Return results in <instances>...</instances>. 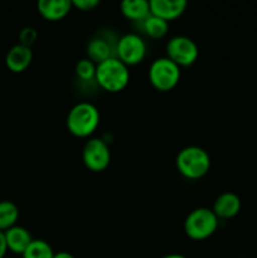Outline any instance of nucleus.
<instances>
[{
    "label": "nucleus",
    "instance_id": "1",
    "mask_svg": "<svg viewBox=\"0 0 257 258\" xmlns=\"http://www.w3.org/2000/svg\"><path fill=\"white\" fill-rule=\"evenodd\" d=\"M67 128L76 138H88L100 125V111L90 102H78L68 111Z\"/></svg>",
    "mask_w": 257,
    "mask_h": 258
},
{
    "label": "nucleus",
    "instance_id": "2",
    "mask_svg": "<svg viewBox=\"0 0 257 258\" xmlns=\"http://www.w3.org/2000/svg\"><path fill=\"white\" fill-rule=\"evenodd\" d=\"M96 82L107 92H120L130 81L128 67L117 57H111L96 66Z\"/></svg>",
    "mask_w": 257,
    "mask_h": 258
},
{
    "label": "nucleus",
    "instance_id": "3",
    "mask_svg": "<svg viewBox=\"0 0 257 258\" xmlns=\"http://www.w3.org/2000/svg\"><path fill=\"white\" fill-rule=\"evenodd\" d=\"M176 169L186 179H201L211 169V156L199 146H185L178 153L175 159Z\"/></svg>",
    "mask_w": 257,
    "mask_h": 258
},
{
    "label": "nucleus",
    "instance_id": "4",
    "mask_svg": "<svg viewBox=\"0 0 257 258\" xmlns=\"http://www.w3.org/2000/svg\"><path fill=\"white\" fill-rule=\"evenodd\" d=\"M219 224L218 217L211 208H196L186 216L184 221V232L194 241H203L213 236Z\"/></svg>",
    "mask_w": 257,
    "mask_h": 258
},
{
    "label": "nucleus",
    "instance_id": "5",
    "mask_svg": "<svg viewBox=\"0 0 257 258\" xmlns=\"http://www.w3.org/2000/svg\"><path fill=\"white\" fill-rule=\"evenodd\" d=\"M180 67L168 57L156 58L149 68V81L151 86L161 92L173 90L180 81Z\"/></svg>",
    "mask_w": 257,
    "mask_h": 258
},
{
    "label": "nucleus",
    "instance_id": "6",
    "mask_svg": "<svg viewBox=\"0 0 257 258\" xmlns=\"http://www.w3.org/2000/svg\"><path fill=\"white\" fill-rule=\"evenodd\" d=\"M166 57L170 58L179 67H189L198 59L199 48L191 38L186 35H175L166 43Z\"/></svg>",
    "mask_w": 257,
    "mask_h": 258
},
{
    "label": "nucleus",
    "instance_id": "7",
    "mask_svg": "<svg viewBox=\"0 0 257 258\" xmlns=\"http://www.w3.org/2000/svg\"><path fill=\"white\" fill-rule=\"evenodd\" d=\"M83 164L91 171H103L111 161V151L107 143L100 138L88 139L82 149Z\"/></svg>",
    "mask_w": 257,
    "mask_h": 258
},
{
    "label": "nucleus",
    "instance_id": "8",
    "mask_svg": "<svg viewBox=\"0 0 257 258\" xmlns=\"http://www.w3.org/2000/svg\"><path fill=\"white\" fill-rule=\"evenodd\" d=\"M116 54L126 66H135L143 62L146 55V43L135 33L123 34L116 44Z\"/></svg>",
    "mask_w": 257,
    "mask_h": 258
},
{
    "label": "nucleus",
    "instance_id": "9",
    "mask_svg": "<svg viewBox=\"0 0 257 258\" xmlns=\"http://www.w3.org/2000/svg\"><path fill=\"white\" fill-rule=\"evenodd\" d=\"M150 13L170 22L180 17L186 9L185 0H150Z\"/></svg>",
    "mask_w": 257,
    "mask_h": 258
},
{
    "label": "nucleus",
    "instance_id": "10",
    "mask_svg": "<svg viewBox=\"0 0 257 258\" xmlns=\"http://www.w3.org/2000/svg\"><path fill=\"white\" fill-rule=\"evenodd\" d=\"M33 60V50L30 47L23 44H15L8 50L5 57V64L9 71L14 73H22L27 70Z\"/></svg>",
    "mask_w": 257,
    "mask_h": 258
},
{
    "label": "nucleus",
    "instance_id": "11",
    "mask_svg": "<svg viewBox=\"0 0 257 258\" xmlns=\"http://www.w3.org/2000/svg\"><path fill=\"white\" fill-rule=\"evenodd\" d=\"M212 211L218 219H231L241 211V199L236 193L224 191L216 198Z\"/></svg>",
    "mask_w": 257,
    "mask_h": 258
},
{
    "label": "nucleus",
    "instance_id": "12",
    "mask_svg": "<svg viewBox=\"0 0 257 258\" xmlns=\"http://www.w3.org/2000/svg\"><path fill=\"white\" fill-rule=\"evenodd\" d=\"M37 8L44 19L57 22L68 15L73 7L71 0H39Z\"/></svg>",
    "mask_w": 257,
    "mask_h": 258
},
{
    "label": "nucleus",
    "instance_id": "13",
    "mask_svg": "<svg viewBox=\"0 0 257 258\" xmlns=\"http://www.w3.org/2000/svg\"><path fill=\"white\" fill-rule=\"evenodd\" d=\"M7 241L8 251L15 254H23L34 238L27 228L20 226H14L4 232Z\"/></svg>",
    "mask_w": 257,
    "mask_h": 258
},
{
    "label": "nucleus",
    "instance_id": "14",
    "mask_svg": "<svg viewBox=\"0 0 257 258\" xmlns=\"http://www.w3.org/2000/svg\"><path fill=\"white\" fill-rule=\"evenodd\" d=\"M121 13L131 20H144L151 14L150 3L148 0H123L120 5Z\"/></svg>",
    "mask_w": 257,
    "mask_h": 258
},
{
    "label": "nucleus",
    "instance_id": "15",
    "mask_svg": "<svg viewBox=\"0 0 257 258\" xmlns=\"http://www.w3.org/2000/svg\"><path fill=\"white\" fill-rule=\"evenodd\" d=\"M113 57L112 49L108 42L103 38H93L87 44V58L96 64Z\"/></svg>",
    "mask_w": 257,
    "mask_h": 258
},
{
    "label": "nucleus",
    "instance_id": "16",
    "mask_svg": "<svg viewBox=\"0 0 257 258\" xmlns=\"http://www.w3.org/2000/svg\"><path fill=\"white\" fill-rule=\"evenodd\" d=\"M18 219H19V208L17 204L10 201L0 202V231L5 232L17 226Z\"/></svg>",
    "mask_w": 257,
    "mask_h": 258
},
{
    "label": "nucleus",
    "instance_id": "17",
    "mask_svg": "<svg viewBox=\"0 0 257 258\" xmlns=\"http://www.w3.org/2000/svg\"><path fill=\"white\" fill-rule=\"evenodd\" d=\"M143 29L146 35H149L153 39H160L165 37L169 30V23L156 15L150 14L143 22Z\"/></svg>",
    "mask_w": 257,
    "mask_h": 258
},
{
    "label": "nucleus",
    "instance_id": "18",
    "mask_svg": "<svg viewBox=\"0 0 257 258\" xmlns=\"http://www.w3.org/2000/svg\"><path fill=\"white\" fill-rule=\"evenodd\" d=\"M55 252L53 251L52 246L44 239H33L32 243L28 246L23 258H53Z\"/></svg>",
    "mask_w": 257,
    "mask_h": 258
},
{
    "label": "nucleus",
    "instance_id": "19",
    "mask_svg": "<svg viewBox=\"0 0 257 258\" xmlns=\"http://www.w3.org/2000/svg\"><path fill=\"white\" fill-rule=\"evenodd\" d=\"M96 66L97 64L91 59H88V58H82V59L76 63L75 72L78 76V78L83 81L95 80Z\"/></svg>",
    "mask_w": 257,
    "mask_h": 258
},
{
    "label": "nucleus",
    "instance_id": "20",
    "mask_svg": "<svg viewBox=\"0 0 257 258\" xmlns=\"http://www.w3.org/2000/svg\"><path fill=\"white\" fill-rule=\"evenodd\" d=\"M37 38H38V33L34 28L25 27L23 28L19 33V44L27 45V47L32 48V45L34 44Z\"/></svg>",
    "mask_w": 257,
    "mask_h": 258
},
{
    "label": "nucleus",
    "instance_id": "21",
    "mask_svg": "<svg viewBox=\"0 0 257 258\" xmlns=\"http://www.w3.org/2000/svg\"><path fill=\"white\" fill-rule=\"evenodd\" d=\"M72 2V7L77 8L78 10L82 12H90V10L95 9L97 5H100L98 0H71Z\"/></svg>",
    "mask_w": 257,
    "mask_h": 258
},
{
    "label": "nucleus",
    "instance_id": "22",
    "mask_svg": "<svg viewBox=\"0 0 257 258\" xmlns=\"http://www.w3.org/2000/svg\"><path fill=\"white\" fill-rule=\"evenodd\" d=\"M8 252L7 241H5V234L4 232L0 231V258H4Z\"/></svg>",
    "mask_w": 257,
    "mask_h": 258
},
{
    "label": "nucleus",
    "instance_id": "23",
    "mask_svg": "<svg viewBox=\"0 0 257 258\" xmlns=\"http://www.w3.org/2000/svg\"><path fill=\"white\" fill-rule=\"evenodd\" d=\"M53 258H75V256H73V254H71L70 252L60 251V252H57V253H54Z\"/></svg>",
    "mask_w": 257,
    "mask_h": 258
},
{
    "label": "nucleus",
    "instance_id": "24",
    "mask_svg": "<svg viewBox=\"0 0 257 258\" xmlns=\"http://www.w3.org/2000/svg\"><path fill=\"white\" fill-rule=\"evenodd\" d=\"M161 258H186V257L179 253H170V254H165V256H163Z\"/></svg>",
    "mask_w": 257,
    "mask_h": 258
}]
</instances>
